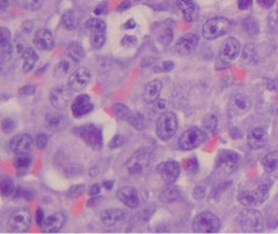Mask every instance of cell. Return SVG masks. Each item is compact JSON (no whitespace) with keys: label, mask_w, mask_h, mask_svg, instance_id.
Instances as JSON below:
<instances>
[{"label":"cell","mask_w":278,"mask_h":234,"mask_svg":"<svg viewBox=\"0 0 278 234\" xmlns=\"http://www.w3.org/2000/svg\"><path fill=\"white\" fill-rule=\"evenodd\" d=\"M75 62H73L71 59H68L67 57H65L64 59L61 60L58 65L56 66L55 69V76L57 78H62L64 76H67L71 74L74 71V66H75Z\"/></svg>","instance_id":"obj_29"},{"label":"cell","mask_w":278,"mask_h":234,"mask_svg":"<svg viewBox=\"0 0 278 234\" xmlns=\"http://www.w3.org/2000/svg\"><path fill=\"white\" fill-rule=\"evenodd\" d=\"M23 60V72L29 73L35 67L38 61V54L35 52L33 48H25L21 53Z\"/></svg>","instance_id":"obj_28"},{"label":"cell","mask_w":278,"mask_h":234,"mask_svg":"<svg viewBox=\"0 0 278 234\" xmlns=\"http://www.w3.org/2000/svg\"><path fill=\"white\" fill-rule=\"evenodd\" d=\"M65 222V216L62 213H55L48 216L42 224V230L47 233L59 232Z\"/></svg>","instance_id":"obj_22"},{"label":"cell","mask_w":278,"mask_h":234,"mask_svg":"<svg viewBox=\"0 0 278 234\" xmlns=\"http://www.w3.org/2000/svg\"><path fill=\"white\" fill-rule=\"evenodd\" d=\"M268 26L273 30V32L278 29V11L273 12L271 15H269Z\"/></svg>","instance_id":"obj_49"},{"label":"cell","mask_w":278,"mask_h":234,"mask_svg":"<svg viewBox=\"0 0 278 234\" xmlns=\"http://www.w3.org/2000/svg\"><path fill=\"white\" fill-rule=\"evenodd\" d=\"M177 7L183 13L185 21L194 22L198 17V8L194 0H177Z\"/></svg>","instance_id":"obj_24"},{"label":"cell","mask_w":278,"mask_h":234,"mask_svg":"<svg viewBox=\"0 0 278 234\" xmlns=\"http://www.w3.org/2000/svg\"><path fill=\"white\" fill-rule=\"evenodd\" d=\"M8 6H9V0H0V8H2L3 13L7 10Z\"/></svg>","instance_id":"obj_60"},{"label":"cell","mask_w":278,"mask_h":234,"mask_svg":"<svg viewBox=\"0 0 278 234\" xmlns=\"http://www.w3.org/2000/svg\"><path fill=\"white\" fill-rule=\"evenodd\" d=\"M157 171L159 173L162 180H163L166 184H173L181 174V166L180 164L174 161H167L160 163Z\"/></svg>","instance_id":"obj_13"},{"label":"cell","mask_w":278,"mask_h":234,"mask_svg":"<svg viewBox=\"0 0 278 234\" xmlns=\"http://www.w3.org/2000/svg\"><path fill=\"white\" fill-rule=\"evenodd\" d=\"M218 124H219V120L214 114L206 115L203 119V128L210 132H214L216 130Z\"/></svg>","instance_id":"obj_42"},{"label":"cell","mask_w":278,"mask_h":234,"mask_svg":"<svg viewBox=\"0 0 278 234\" xmlns=\"http://www.w3.org/2000/svg\"><path fill=\"white\" fill-rule=\"evenodd\" d=\"M33 163L32 156L29 154H17L13 161V165L19 173L25 174Z\"/></svg>","instance_id":"obj_30"},{"label":"cell","mask_w":278,"mask_h":234,"mask_svg":"<svg viewBox=\"0 0 278 234\" xmlns=\"http://www.w3.org/2000/svg\"><path fill=\"white\" fill-rule=\"evenodd\" d=\"M65 57L71 59L75 63H79L84 58V49L79 43H72L67 46L65 50Z\"/></svg>","instance_id":"obj_32"},{"label":"cell","mask_w":278,"mask_h":234,"mask_svg":"<svg viewBox=\"0 0 278 234\" xmlns=\"http://www.w3.org/2000/svg\"><path fill=\"white\" fill-rule=\"evenodd\" d=\"M125 212L120 208L106 209L100 215V219L107 227H114L125 219Z\"/></svg>","instance_id":"obj_23"},{"label":"cell","mask_w":278,"mask_h":234,"mask_svg":"<svg viewBox=\"0 0 278 234\" xmlns=\"http://www.w3.org/2000/svg\"><path fill=\"white\" fill-rule=\"evenodd\" d=\"M74 132L76 136H79L85 143L92 147L94 150L99 151L102 149V131L95 125H84V126L75 128Z\"/></svg>","instance_id":"obj_3"},{"label":"cell","mask_w":278,"mask_h":234,"mask_svg":"<svg viewBox=\"0 0 278 234\" xmlns=\"http://www.w3.org/2000/svg\"><path fill=\"white\" fill-rule=\"evenodd\" d=\"M251 100L249 97H247L241 93L231 97L228 103V111L229 114L234 117L242 116L246 113H248L251 108Z\"/></svg>","instance_id":"obj_14"},{"label":"cell","mask_w":278,"mask_h":234,"mask_svg":"<svg viewBox=\"0 0 278 234\" xmlns=\"http://www.w3.org/2000/svg\"><path fill=\"white\" fill-rule=\"evenodd\" d=\"M254 58H256V48H254V46L252 44L246 45L241 53V62L245 64H250Z\"/></svg>","instance_id":"obj_39"},{"label":"cell","mask_w":278,"mask_h":234,"mask_svg":"<svg viewBox=\"0 0 278 234\" xmlns=\"http://www.w3.org/2000/svg\"><path fill=\"white\" fill-rule=\"evenodd\" d=\"M199 43V37L195 34H188L181 37L175 44V50L180 56H188L194 52Z\"/></svg>","instance_id":"obj_18"},{"label":"cell","mask_w":278,"mask_h":234,"mask_svg":"<svg viewBox=\"0 0 278 234\" xmlns=\"http://www.w3.org/2000/svg\"><path fill=\"white\" fill-rule=\"evenodd\" d=\"M261 165L267 173H272L278 168V151H272L267 153L263 159L261 160Z\"/></svg>","instance_id":"obj_33"},{"label":"cell","mask_w":278,"mask_h":234,"mask_svg":"<svg viewBox=\"0 0 278 234\" xmlns=\"http://www.w3.org/2000/svg\"><path fill=\"white\" fill-rule=\"evenodd\" d=\"M132 6V4H130V2H128V0H125V2H123L119 7L118 9L119 11H124V10H127L129 9V7Z\"/></svg>","instance_id":"obj_58"},{"label":"cell","mask_w":278,"mask_h":234,"mask_svg":"<svg viewBox=\"0 0 278 234\" xmlns=\"http://www.w3.org/2000/svg\"><path fill=\"white\" fill-rule=\"evenodd\" d=\"M258 4L264 8V9H268V8L273 7V5L275 4V0H258Z\"/></svg>","instance_id":"obj_56"},{"label":"cell","mask_w":278,"mask_h":234,"mask_svg":"<svg viewBox=\"0 0 278 234\" xmlns=\"http://www.w3.org/2000/svg\"><path fill=\"white\" fill-rule=\"evenodd\" d=\"M9 145L14 154H29L33 150L34 140L28 134H20L10 140Z\"/></svg>","instance_id":"obj_15"},{"label":"cell","mask_w":278,"mask_h":234,"mask_svg":"<svg viewBox=\"0 0 278 234\" xmlns=\"http://www.w3.org/2000/svg\"><path fill=\"white\" fill-rule=\"evenodd\" d=\"M162 90V83L154 80L146 85L144 89V101L147 104H153L159 99Z\"/></svg>","instance_id":"obj_25"},{"label":"cell","mask_w":278,"mask_h":234,"mask_svg":"<svg viewBox=\"0 0 278 234\" xmlns=\"http://www.w3.org/2000/svg\"><path fill=\"white\" fill-rule=\"evenodd\" d=\"M46 124L52 131H61L67 126V120L61 113H49L46 115Z\"/></svg>","instance_id":"obj_27"},{"label":"cell","mask_w":278,"mask_h":234,"mask_svg":"<svg viewBox=\"0 0 278 234\" xmlns=\"http://www.w3.org/2000/svg\"><path fill=\"white\" fill-rule=\"evenodd\" d=\"M15 128V123L11 119H5L2 123V129L4 134H10Z\"/></svg>","instance_id":"obj_48"},{"label":"cell","mask_w":278,"mask_h":234,"mask_svg":"<svg viewBox=\"0 0 278 234\" xmlns=\"http://www.w3.org/2000/svg\"><path fill=\"white\" fill-rule=\"evenodd\" d=\"M100 192V186H99V184H94V185H91L90 186V189H89V191H88V194L89 195H96V194H98Z\"/></svg>","instance_id":"obj_59"},{"label":"cell","mask_w":278,"mask_h":234,"mask_svg":"<svg viewBox=\"0 0 278 234\" xmlns=\"http://www.w3.org/2000/svg\"><path fill=\"white\" fill-rule=\"evenodd\" d=\"M35 143L37 149L40 150H44L46 146L48 144V136L44 134V132H41V134H38L35 138Z\"/></svg>","instance_id":"obj_45"},{"label":"cell","mask_w":278,"mask_h":234,"mask_svg":"<svg viewBox=\"0 0 278 234\" xmlns=\"http://www.w3.org/2000/svg\"><path fill=\"white\" fill-rule=\"evenodd\" d=\"M106 32H90V44L95 49L102 48L106 43Z\"/></svg>","instance_id":"obj_40"},{"label":"cell","mask_w":278,"mask_h":234,"mask_svg":"<svg viewBox=\"0 0 278 234\" xmlns=\"http://www.w3.org/2000/svg\"><path fill=\"white\" fill-rule=\"evenodd\" d=\"M127 123L130 125V126L134 127L136 130H139V131L144 130L146 127L145 117L142 113H139V112H132Z\"/></svg>","instance_id":"obj_35"},{"label":"cell","mask_w":278,"mask_h":234,"mask_svg":"<svg viewBox=\"0 0 278 234\" xmlns=\"http://www.w3.org/2000/svg\"><path fill=\"white\" fill-rule=\"evenodd\" d=\"M177 128H179V121H177V116L174 112L167 111L164 114L160 115L156 125V132L161 140L167 141V140L173 138L176 134Z\"/></svg>","instance_id":"obj_2"},{"label":"cell","mask_w":278,"mask_h":234,"mask_svg":"<svg viewBox=\"0 0 278 234\" xmlns=\"http://www.w3.org/2000/svg\"><path fill=\"white\" fill-rule=\"evenodd\" d=\"M2 194L6 198H9L13 194L14 192V183L12 181V179H10L9 177H2Z\"/></svg>","instance_id":"obj_41"},{"label":"cell","mask_w":278,"mask_h":234,"mask_svg":"<svg viewBox=\"0 0 278 234\" xmlns=\"http://www.w3.org/2000/svg\"><path fill=\"white\" fill-rule=\"evenodd\" d=\"M238 223L246 232H259L263 229V217L256 209H244L239 214Z\"/></svg>","instance_id":"obj_6"},{"label":"cell","mask_w":278,"mask_h":234,"mask_svg":"<svg viewBox=\"0 0 278 234\" xmlns=\"http://www.w3.org/2000/svg\"><path fill=\"white\" fill-rule=\"evenodd\" d=\"M45 219H46V218H45L44 210L42 208H38L37 212H36V222H37V224L42 225Z\"/></svg>","instance_id":"obj_54"},{"label":"cell","mask_w":278,"mask_h":234,"mask_svg":"<svg viewBox=\"0 0 278 234\" xmlns=\"http://www.w3.org/2000/svg\"><path fill=\"white\" fill-rule=\"evenodd\" d=\"M72 90L64 86H59L50 92V103L58 111H64L68 107L72 100Z\"/></svg>","instance_id":"obj_11"},{"label":"cell","mask_w":278,"mask_h":234,"mask_svg":"<svg viewBox=\"0 0 278 234\" xmlns=\"http://www.w3.org/2000/svg\"><path fill=\"white\" fill-rule=\"evenodd\" d=\"M113 185H114V181L112 180H107V181H103V186L107 189V190H111L113 188Z\"/></svg>","instance_id":"obj_61"},{"label":"cell","mask_w":278,"mask_h":234,"mask_svg":"<svg viewBox=\"0 0 278 234\" xmlns=\"http://www.w3.org/2000/svg\"><path fill=\"white\" fill-rule=\"evenodd\" d=\"M15 3L26 11H36L42 7L43 0H15Z\"/></svg>","instance_id":"obj_36"},{"label":"cell","mask_w":278,"mask_h":234,"mask_svg":"<svg viewBox=\"0 0 278 234\" xmlns=\"http://www.w3.org/2000/svg\"><path fill=\"white\" fill-rule=\"evenodd\" d=\"M231 28V23L226 18H213L207 20L202 27V35L207 41H213L226 35Z\"/></svg>","instance_id":"obj_4"},{"label":"cell","mask_w":278,"mask_h":234,"mask_svg":"<svg viewBox=\"0 0 278 234\" xmlns=\"http://www.w3.org/2000/svg\"><path fill=\"white\" fill-rule=\"evenodd\" d=\"M238 162V154L233 151H221L218 156V165L226 171H231L235 169Z\"/></svg>","instance_id":"obj_26"},{"label":"cell","mask_w":278,"mask_h":234,"mask_svg":"<svg viewBox=\"0 0 278 234\" xmlns=\"http://www.w3.org/2000/svg\"><path fill=\"white\" fill-rule=\"evenodd\" d=\"M85 26H86V28L89 29L90 32H106V28H107L106 23L98 18L89 19L86 22Z\"/></svg>","instance_id":"obj_37"},{"label":"cell","mask_w":278,"mask_h":234,"mask_svg":"<svg viewBox=\"0 0 278 234\" xmlns=\"http://www.w3.org/2000/svg\"><path fill=\"white\" fill-rule=\"evenodd\" d=\"M85 191V186L83 184H79V185H73L72 188H70L66 195L70 198H79L84 193Z\"/></svg>","instance_id":"obj_46"},{"label":"cell","mask_w":278,"mask_h":234,"mask_svg":"<svg viewBox=\"0 0 278 234\" xmlns=\"http://www.w3.org/2000/svg\"><path fill=\"white\" fill-rule=\"evenodd\" d=\"M30 224H32V214L27 208H18L8 219V228L12 232H26L29 230Z\"/></svg>","instance_id":"obj_8"},{"label":"cell","mask_w":278,"mask_h":234,"mask_svg":"<svg viewBox=\"0 0 278 234\" xmlns=\"http://www.w3.org/2000/svg\"><path fill=\"white\" fill-rule=\"evenodd\" d=\"M247 142L252 150H260L264 147L268 142V135L263 128H254L251 130L248 137H247Z\"/></svg>","instance_id":"obj_20"},{"label":"cell","mask_w":278,"mask_h":234,"mask_svg":"<svg viewBox=\"0 0 278 234\" xmlns=\"http://www.w3.org/2000/svg\"><path fill=\"white\" fill-rule=\"evenodd\" d=\"M113 111L115 113V116H117V119L120 120V121H128L130 114H132V112H130L129 108L123 103H117L113 105Z\"/></svg>","instance_id":"obj_38"},{"label":"cell","mask_w":278,"mask_h":234,"mask_svg":"<svg viewBox=\"0 0 278 234\" xmlns=\"http://www.w3.org/2000/svg\"><path fill=\"white\" fill-rule=\"evenodd\" d=\"M153 112L158 114V115H162L164 114L165 112H167V102L165 100L162 99H158L156 102L153 103Z\"/></svg>","instance_id":"obj_44"},{"label":"cell","mask_w":278,"mask_h":234,"mask_svg":"<svg viewBox=\"0 0 278 234\" xmlns=\"http://www.w3.org/2000/svg\"><path fill=\"white\" fill-rule=\"evenodd\" d=\"M172 41H173V30L171 27H167L159 36V42L161 43V45L168 46L172 43Z\"/></svg>","instance_id":"obj_43"},{"label":"cell","mask_w":278,"mask_h":234,"mask_svg":"<svg viewBox=\"0 0 278 234\" xmlns=\"http://www.w3.org/2000/svg\"><path fill=\"white\" fill-rule=\"evenodd\" d=\"M94 110V103L88 95L77 96L71 104V111L74 117L81 119V117L88 115Z\"/></svg>","instance_id":"obj_16"},{"label":"cell","mask_w":278,"mask_h":234,"mask_svg":"<svg viewBox=\"0 0 278 234\" xmlns=\"http://www.w3.org/2000/svg\"><path fill=\"white\" fill-rule=\"evenodd\" d=\"M121 44L123 47H133L137 44V38L132 35H125L122 38Z\"/></svg>","instance_id":"obj_50"},{"label":"cell","mask_w":278,"mask_h":234,"mask_svg":"<svg viewBox=\"0 0 278 234\" xmlns=\"http://www.w3.org/2000/svg\"><path fill=\"white\" fill-rule=\"evenodd\" d=\"M125 143V139L121 135H117L114 136L109 142V147L110 149H119L123 144Z\"/></svg>","instance_id":"obj_47"},{"label":"cell","mask_w":278,"mask_h":234,"mask_svg":"<svg viewBox=\"0 0 278 234\" xmlns=\"http://www.w3.org/2000/svg\"><path fill=\"white\" fill-rule=\"evenodd\" d=\"M118 199L129 208H137L141 204V198L136 188L132 185H125L120 188L117 192Z\"/></svg>","instance_id":"obj_17"},{"label":"cell","mask_w":278,"mask_h":234,"mask_svg":"<svg viewBox=\"0 0 278 234\" xmlns=\"http://www.w3.org/2000/svg\"><path fill=\"white\" fill-rule=\"evenodd\" d=\"M206 140L204 131L198 127H191L184 131L179 139V146L183 151H191L201 145Z\"/></svg>","instance_id":"obj_7"},{"label":"cell","mask_w":278,"mask_h":234,"mask_svg":"<svg viewBox=\"0 0 278 234\" xmlns=\"http://www.w3.org/2000/svg\"><path fill=\"white\" fill-rule=\"evenodd\" d=\"M180 198H181L180 188H177V186L172 184H167L166 188L162 190L160 194L161 202L166 203V204H168V203H173L179 200Z\"/></svg>","instance_id":"obj_31"},{"label":"cell","mask_w":278,"mask_h":234,"mask_svg":"<svg viewBox=\"0 0 278 234\" xmlns=\"http://www.w3.org/2000/svg\"><path fill=\"white\" fill-rule=\"evenodd\" d=\"M153 159V152L148 146H143L138 149L126 163V168L129 174L137 175L150 166Z\"/></svg>","instance_id":"obj_1"},{"label":"cell","mask_w":278,"mask_h":234,"mask_svg":"<svg viewBox=\"0 0 278 234\" xmlns=\"http://www.w3.org/2000/svg\"><path fill=\"white\" fill-rule=\"evenodd\" d=\"M239 52H240V44L236 38L229 37L221 46L218 61L228 65L231 61L238 57Z\"/></svg>","instance_id":"obj_12"},{"label":"cell","mask_w":278,"mask_h":234,"mask_svg":"<svg viewBox=\"0 0 278 234\" xmlns=\"http://www.w3.org/2000/svg\"><path fill=\"white\" fill-rule=\"evenodd\" d=\"M252 4L253 0H238V8L240 10H248Z\"/></svg>","instance_id":"obj_53"},{"label":"cell","mask_w":278,"mask_h":234,"mask_svg":"<svg viewBox=\"0 0 278 234\" xmlns=\"http://www.w3.org/2000/svg\"><path fill=\"white\" fill-rule=\"evenodd\" d=\"M268 198V188L265 184H262L256 190H246L238 195V202L242 206L252 207L258 206L264 203Z\"/></svg>","instance_id":"obj_9"},{"label":"cell","mask_w":278,"mask_h":234,"mask_svg":"<svg viewBox=\"0 0 278 234\" xmlns=\"http://www.w3.org/2000/svg\"><path fill=\"white\" fill-rule=\"evenodd\" d=\"M12 56V45L10 39V32L6 27L0 29V60L4 65L8 61H10Z\"/></svg>","instance_id":"obj_21"},{"label":"cell","mask_w":278,"mask_h":234,"mask_svg":"<svg viewBox=\"0 0 278 234\" xmlns=\"http://www.w3.org/2000/svg\"><path fill=\"white\" fill-rule=\"evenodd\" d=\"M61 23L65 29L74 30L77 26V15L74 10H67L62 14Z\"/></svg>","instance_id":"obj_34"},{"label":"cell","mask_w":278,"mask_h":234,"mask_svg":"<svg viewBox=\"0 0 278 234\" xmlns=\"http://www.w3.org/2000/svg\"><path fill=\"white\" fill-rule=\"evenodd\" d=\"M175 64H174V62L173 61H164L163 62V64H162V68H163V71L164 72H171L172 69L174 68Z\"/></svg>","instance_id":"obj_55"},{"label":"cell","mask_w":278,"mask_h":234,"mask_svg":"<svg viewBox=\"0 0 278 234\" xmlns=\"http://www.w3.org/2000/svg\"><path fill=\"white\" fill-rule=\"evenodd\" d=\"M34 45L38 50L42 51H49L53 49L55 46V41L51 32L47 28L38 29L34 36Z\"/></svg>","instance_id":"obj_19"},{"label":"cell","mask_w":278,"mask_h":234,"mask_svg":"<svg viewBox=\"0 0 278 234\" xmlns=\"http://www.w3.org/2000/svg\"><path fill=\"white\" fill-rule=\"evenodd\" d=\"M220 228V219L211 212L198 214L192 221V230L198 233H215Z\"/></svg>","instance_id":"obj_5"},{"label":"cell","mask_w":278,"mask_h":234,"mask_svg":"<svg viewBox=\"0 0 278 234\" xmlns=\"http://www.w3.org/2000/svg\"><path fill=\"white\" fill-rule=\"evenodd\" d=\"M205 191H206V188H205L204 185H198V186H196L195 190H194V198L197 201L202 200L204 198V195H205Z\"/></svg>","instance_id":"obj_52"},{"label":"cell","mask_w":278,"mask_h":234,"mask_svg":"<svg viewBox=\"0 0 278 234\" xmlns=\"http://www.w3.org/2000/svg\"><path fill=\"white\" fill-rule=\"evenodd\" d=\"M36 92V86L34 85H26L23 86L20 89V93L22 96H32Z\"/></svg>","instance_id":"obj_51"},{"label":"cell","mask_w":278,"mask_h":234,"mask_svg":"<svg viewBox=\"0 0 278 234\" xmlns=\"http://www.w3.org/2000/svg\"><path fill=\"white\" fill-rule=\"evenodd\" d=\"M136 27V22L133 19L127 20L124 24H123V28L124 29H133Z\"/></svg>","instance_id":"obj_57"},{"label":"cell","mask_w":278,"mask_h":234,"mask_svg":"<svg viewBox=\"0 0 278 234\" xmlns=\"http://www.w3.org/2000/svg\"><path fill=\"white\" fill-rule=\"evenodd\" d=\"M91 80V73L87 67H77L68 75L67 78V87L72 91L79 92L87 87Z\"/></svg>","instance_id":"obj_10"}]
</instances>
